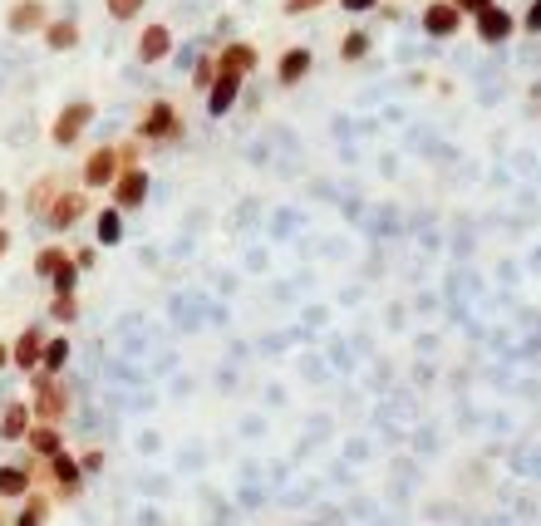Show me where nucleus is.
Segmentation results:
<instances>
[{"label": "nucleus", "mask_w": 541, "mask_h": 526, "mask_svg": "<svg viewBox=\"0 0 541 526\" xmlns=\"http://www.w3.org/2000/svg\"><path fill=\"white\" fill-rule=\"evenodd\" d=\"M522 30H527V35H541V0H532V5L522 10Z\"/></svg>", "instance_id": "7c9ffc66"}, {"label": "nucleus", "mask_w": 541, "mask_h": 526, "mask_svg": "<svg viewBox=\"0 0 541 526\" xmlns=\"http://www.w3.org/2000/svg\"><path fill=\"white\" fill-rule=\"evenodd\" d=\"M69 354H74V345H69V335H50V340H45V359H40V374L60 379V374H64V364H69Z\"/></svg>", "instance_id": "b1692460"}, {"label": "nucleus", "mask_w": 541, "mask_h": 526, "mask_svg": "<svg viewBox=\"0 0 541 526\" xmlns=\"http://www.w3.org/2000/svg\"><path fill=\"white\" fill-rule=\"evenodd\" d=\"M241 84H246V79H237V74H217V84L207 89V114H212V118L232 114V109H237V99H241Z\"/></svg>", "instance_id": "f3484780"}, {"label": "nucleus", "mask_w": 541, "mask_h": 526, "mask_svg": "<svg viewBox=\"0 0 541 526\" xmlns=\"http://www.w3.org/2000/svg\"><path fill=\"white\" fill-rule=\"evenodd\" d=\"M325 5H330V0H281V15L296 20V15H315V10H325Z\"/></svg>", "instance_id": "c85d7f7f"}, {"label": "nucleus", "mask_w": 541, "mask_h": 526, "mask_svg": "<svg viewBox=\"0 0 541 526\" xmlns=\"http://www.w3.org/2000/svg\"><path fill=\"white\" fill-rule=\"evenodd\" d=\"M50 507H55V502H50L45 492H30V497L20 502V512L10 517V526H45L50 522Z\"/></svg>", "instance_id": "5701e85b"}, {"label": "nucleus", "mask_w": 541, "mask_h": 526, "mask_svg": "<svg viewBox=\"0 0 541 526\" xmlns=\"http://www.w3.org/2000/svg\"><path fill=\"white\" fill-rule=\"evenodd\" d=\"M133 138L138 143H178L182 138V114L173 99H153L143 118H138V128H133Z\"/></svg>", "instance_id": "f03ea898"}, {"label": "nucleus", "mask_w": 541, "mask_h": 526, "mask_svg": "<svg viewBox=\"0 0 541 526\" xmlns=\"http://www.w3.org/2000/svg\"><path fill=\"white\" fill-rule=\"evenodd\" d=\"M40 477L50 482V492H55L60 502H79V497H84V482H89L84 468H79V453H69V448H64L60 458H50Z\"/></svg>", "instance_id": "39448f33"}, {"label": "nucleus", "mask_w": 541, "mask_h": 526, "mask_svg": "<svg viewBox=\"0 0 541 526\" xmlns=\"http://www.w3.org/2000/svg\"><path fill=\"white\" fill-rule=\"evenodd\" d=\"M94 256H99L94 246H79V251H74V261H79V271H89V266H94Z\"/></svg>", "instance_id": "72a5a7b5"}, {"label": "nucleus", "mask_w": 541, "mask_h": 526, "mask_svg": "<svg viewBox=\"0 0 541 526\" xmlns=\"http://www.w3.org/2000/svg\"><path fill=\"white\" fill-rule=\"evenodd\" d=\"M369 50H374V35L369 30H345V40H340V64H360V59H369Z\"/></svg>", "instance_id": "393cba45"}, {"label": "nucleus", "mask_w": 541, "mask_h": 526, "mask_svg": "<svg viewBox=\"0 0 541 526\" xmlns=\"http://www.w3.org/2000/svg\"><path fill=\"white\" fill-rule=\"evenodd\" d=\"M5 207H10V197H5V192H0V217H5Z\"/></svg>", "instance_id": "e433bc0d"}, {"label": "nucleus", "mask_w": 541, "mask_h": 526, "mask_svg": "<svg viewBox=\"0 0 541 526\" xmlns=\"http://www.w3.org/2000/svg\"><path fill=\"white\" fill-rule=\"evenodd\" d=\"M60 187H69V182H64L60 173H45L40 182H35V187H30V197H25V212H30V217H45V207L55 202V192H60Z\"/></svg>", "instance_id": "4be33fe9"}, {"label": "nucleus", "mask_w": 541, "mask_h": 526, "mask_svg": "<svg viewBox=\"0 0 541 526\" xmlns=\"http://www.w3.org/2000/svg\"><path fill=\"white\" fill-rule=\"evenodd\" d=\"M212 84H217V50H212V55H202V59H197V69H192V89H197L202 99H207V89H212Z\"/></svg>", "instance_id": "a878e982"}, {"label": "nucleus", "mask_w": 541, "mask_h": 526, "mask_svg": "<svg viewBox=\"0 0 541 526\" xmlns=\"http://www.w3.org/2000/svg\"><path fill=\"white\" fill-rule=\"evenodd\" d=\"M256 69H261V50L246 45V40H232V45L217 50V74H237V79H246V74H256Z\"/></svg>", "instance_id": "ddd939ff"}, {"label": "nucleus", "mask_w": 541, "mask_h": 526, "mask_svg": "<svg viewBox=\"0 0 541 526\" xmlns=\"http://www.w3.org/2000/svg\"><path fill=\"white\" fill-rule=\"evenodd\" d=\"M168 55H173V30L163 20L143 25V35H138V64H163Z\"/></svg>", "instance_id": "dca6fc26"}, {"label": "nucleus", "mask_w": 541, "mask_h": 526, "mask_svg": "<svg viewBox=\"0 0 541 526\" xmlns=\"http://www.w3.org/2000/svg\"><path fill=\"white\" fill-rule=\"evenodd\" d=\"M340 10L345 15H369V10H379V0H340Z\"/></svg>", "instance_id": "2f4dec72"}, {"label": "nucleus", "mask_w": 541, "mask_h": 526, "mask_svg": "<svg viewBox=\"0 0 541 526\" xmlns=\"http://www.w3.org/2000/svg\"><path fill=\"white\" fill-rule=\"evenodd\" d=\"M5 251H10V227L0 222V261H5Z\"/></svg>", "instance_id": "f704fd0d"}, {"label": "nucleus", "mask_w": 541, "mask_h": 526, "mask_svg": "<svg viewBox=\"0 0 541 526\" xmlns=\"http://www.w3.org/2000/svg\"><path fill=\"white\" fill-rule=\"evenodd\" d=\"M0 526H10V517H5V507H0Z\"/></svg>", "instance_id": "4c0bfd02"}, {"label": "nucleus", "mask_w": 541, "mask_h": 526, "mask_svg": "<svg viewBox=\"0 0 541 526\" xmlns=\"http://www.w3.org/2000/svg\"><path fill=\"white\" fill-rule=\"evenodd\" d=\"M123 173V153L119 143H99L94 153H84V168H79V187L84 192H109Z\"/></svg>", "instance_id": "7ed1b4c3"}, {"label": "nucleus", "mask_w": 541, "mask_h": 526, "mask_svg": "<svg viewBox=\"0 0 541 526\" xmlns=\"http://www.w3.org/2000/svg\"><path fill=\"white\" fill-rule=\"evenodd\" d=\"M64 266H74V251H69L64 241H50V246L35 251V276H40V281H55Z\"/></svg>", "instance_id": "6ab92c4d"}, {"label": "nucleus", "mask_w": 541, "mask_h": 526, "mask_svg": "<svg viewBox=\"0 0 541 526\" xmlns=\"http://www.w3.org/2000/svg\"><path fill=\"white\" fill-rule=\"evenodd\" d=\"M143 5H148V0H104L109 20H119V25H133V20L143 15Z\"/></svg>", "instance_id": "cd10ccee"}, {"label": "nucleus", "mask_w": 541, "mask_h": 526, "mask_svg": "<svg viewBox=\"0 0 541 526\" xmlns=\"http://www.w3.org/2000/svg\"><path fill=\"white\" fill-rule=\"evenodd\" d=\"M25 448H30L35 463H50V458H60L64 453V433L60 428H50V423H35L30 438H25Z\"/></svg>", "instance_id": "a211bd4d"}, {"label": "nucleus", "mask_w": 541, "mask_h": 526, "mask_svg": "<svg viewBox=\"0 0 541 526\" xmlns=\"http://www.w3.org/2000/svg\"><path fill=\"white\" fill-rule=\"evenodd\" d=\"M40 472H45V463H35V458H25V463H0V502H25V497L35 492Z\"/></svg>", "instance_id": "9d476101"}, {"label": "nucleus", "mask_w": 541, "mask_h": 526, "mask_svg": "<svg viewBox=\"0 0 541 526\" xmlns=\"http://www.w3.org/2000/svg\"><path fill=\"white\" fill-rule=\"evenodd\" d=\"M310 69H315V55H310L305 45H286L281 59H276V84H281V89H296Z\"/></svg>", "instance_id": "2eb2a0df"}, {"label": "nucleus", "mask_w": 541, "mask_h": 526, "mask_svg": "<svg viewBox=\"0 0 541 526\" xmlns=\"http://www.w3.org/2000/svg\"><path fill=\"white\" fill-rule=\"evenodd\" d=\"M94 246H104V251H109V246H123V212L114 202L94 212Z\"/></svg>", "instance_id": "aec40b11"}, {"label": "nucleus", "mask_w": 541, "mask_h": 526, "mask_svg": "<svg viewBox=\"0 0 541 526\" xmlns=\"http://www.w3.org/2000/svg\"><path fill=\"white\" fill-rule=\"evenodd\" d=\"M50 5L45 0H10L5 5V35H15V40H25V35H45L50 30Z\"/></svg>", "instance_id": "0eeeda50"}, {"label": "nucleus", "mask_w": 541, "mask_h": 526, "mask_svg": "<svg viewBox=\"0 0 541 526\" xmlns=\"http://www.w3.org/2000/svg\"><path fill=\"white\" fill-rule=\"evenodd\" d=\"M148 187H153V177H148L143 163H123V173H119V182L109 187V197H114V207L128 217V212H138V207L148 202Z\"/></svg>", "instance_id": "1a4fd4ad"}, {"label": "nucleus", "mask_w": 541, "mask_h": 526, "mask_svg": "<svg viewBox=\"0 0 541 526\" xmlns=\"http://www.w3.org/2000/svg\"><path fill=\"white\" fill-rule=\"evenodd\" d=\"M84 217H89V192H79V187H60L40 222H45L50 232H74Z\"/></svg>", "instance_id": "423d86ee"}, {"label": "nucleus", "mask_w": 541, "mask_h": 526, "mask_svg": "<svg viewBox=\"0 0 541 526\" xmlns=\"http://www.w3.org/2000/svg\"><path fill=\"white\" fill-rule=\"evenodd\" d=\"M30 428H35V409H30V399H10V404L0 409V443H25Z\"/></svg>", "instance_id": "4468645a"}, {"label": "nucleus", "mask_w": 541, "mask_h": 526, "mask_svg": "<svg viewBox=\"0 0 541 526\" xmlns=\"http://www.w3.org/2000/svg\"><path fill=\"white\" fill-rule=\"evenodd\" d=\"M453 5H458V10H463V15L473 20V15H482L487 5H497V0H453Z\"/></svg>", "instance_id": "473e14b6"}, {"label": "nucleus", "mask_w": 541, "mask_h": 526, "mask_svg": "<svg viewBox=\"0 0 541 526\" xmlns=\"http://www.w3.org/2000/svg\"><path fill=\"white\" fill-rule=\"evenodd\" d=\"M5 364H10V345L0 340V369H5Z\"/></svg>", "instance_id": "c9c22d12"}, {"label": "nucleus", "mask_w": 541, "mask_h": 526, "mask_svg": "<svg viewBox=\"0 0 541 526\" xmlns=\"http://www.w3.org/2000/svg\"><path fill=\"white\" fill-rule=\"evenodd\" d=\"M50 320L69 330V325L79 320V295H55V300H50Z\"/></svg>", "instance_id": "bb28decb"}, {"label": "nucleus", "mask_w": 541, "mask_h": 526, "mask_svg": "<svg viewBox=\"0 0 541 526\" xmlns=\"http://www.w3.org/2000/svg\"><path fill=\"white\" fill-rule=\"evenodd\" d=\"M104 463H109V458H104V448H89V453H79V468H84V477H99V472H104Z\"/></svg>", "instance_id": "c756f323"}, {"label": "nucleus", "mask_w": 541, "mask_h": 526, "mask_svg": "<svg viewBox=\"0 0 541 526\" xmlns=\"http://www.w3.org/2000/svg\"><path fill=\"white\" fill-rule=\"evenodd\" d=\"M45 330L40 325H25L15 340H10V364L20 369V374H40V359H45Z\"/></svg>", "instance_id": "f8f14e48"}, {"label": "nucleus", "mask_w": 541, "mask_h": 526, "mask_svg": "<svg viewBox=\"0 0 541 526\" xmlns=\"http://www.w3.org/2000/svg\"><path fill=\"white\" fill-rule=\"evenodd\" d=\"M30 409H35V423L60 428L64 418H69V389H64V379L30 374Z\"/></svg>", "instance_id": "f257e3e1"}, {"label": "nucleus", "mask_w": 541, "mask_h": 526, "mask_svg": "<svg viewBox=\"0 0 541 526\" xmlns=\"http://www.w3.org/2000/svg\"><path fill=\"white\" fill-rule=\"evenodd\" d=\"M517 25H522V20H517L502 0H497V5H487L482 15H473V35H478L482 45H507V40L517 35Z\"/></svg>", "instance_id": "9b49d317"}, {"label": "nucleus", "mask_w": 541, "mask_h": 526, "mask_svg": "<svg viewBox=\"0 0 541 526\" xmlns=\"http://www.w3.org/2000/svg\"><path fill=\"white\" fill-rule=\"evenodd\" d=\"M419 25L428 40H453V35H463V25H468V15L453 5V0H428L419 10Z\"/></svg>", "instance_id": "6e6552de"}, {"label": "nucleus", "mask_w": 541, "mask_h": 526, "mask_svg": "<svg viewBox=\"0 0 541 526\" xmlns=\"http://www.w3.org/2000/svg\"><path fill=\"white\" fill-rule=\"evenodd\" d=\"M94 118H99L94 99H69L60 114H55V123H50V143H55V148H74V143L89 133Z\"/></svg>", "instance_id": "20e7f679"}, {"label": "nucleus", "mask_w": 541, "mask_h": 526, "mask_svg": "<svg viewBox=\"0 0 541 526\" xmlns=\"http://www.w3.org/2000/svg\"><path fill=\"white\" fill-rule=\"evenodd\" d=\"M45 40V50H55V55H69V50H79V20H69V15H60V20H50V30L40 35Z\"/></svg>", "instance_id": "412c9836"}]
</instances>
